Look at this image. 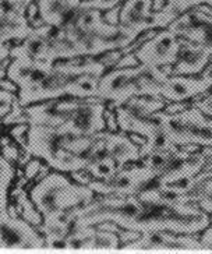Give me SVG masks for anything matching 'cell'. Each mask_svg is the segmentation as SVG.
Returning a JSON list of instances; mask_svg holds the SVG:
<instances>
[{"label":"cell","mask_w":212,"mask_h":254,"mask_svg":"<svg viewBox=\"0 0 212 254\" xmlns=\"http://www.w3.org/2000/svg\"><path fill=\"white\" fill-rule=\"evenodd\" d=\"M119 59L120 52L104 62L88 59V56L54 62L17 56L8 63L7 77L20 90L18 102L21 106L66 95L91 98L98 95L99 75L107 64H113Z\"/></svg>","instance_id":"1"},{"label":"cell","mask_w":212,"mask_h":254,"mask_svg":"<svg viewBox=\"0 0 212 254\" xmlns=\"http://www.w3.org/2000/svg\"><path fill=\"white\" fill-rule=\"evenodd\" d=\"M97 135H80L63 126L31 125L27 130L25 151L45 159L46 164L61 172L85 169L87 155Z\"/></svg>","instance_id":"2"},{"label":"cell","mask_w":212,"mask_h":254,"mask_svg":"<svg viewBox=\"0 0 212 254\" xmlns=\"http://www.w3.org/2000/svg\"><path fill=\"white\" fill-rule=\"evenodd\" d=\"M30 197L44 219L52 221L91 202L92 190L87 185L77 186L60 173H51L38 179Z\"/></svg>","instance_id":"3"},{"label":"cell","mask_w":212,"mask_h":254,"mask_svg":"<svg viewBox=\"0 0 212 254\" xmlns=\"http://www.w3.org/2000/svg\"><path fill=\"white\" fill-rule=\"evenodd\" d=\"M157 116L166 137L174 145L186 150H190V145H212V118L197 106L180 113L157 112Z\"/></svg>","instance_id":"4"},{"label":"cell","mask_w":212,"mask_h":254,"mask_svg":"<svg viewBox=\"0 0 212 254\" xmlns=\"http://www.w3.org/2000/svg\"><path fill=\"white\" fill-rule=\"evenodd\" d=\"M169 30L212 53V6L200 4L186 10L169 24Z\"/></svg>","instance_id":"5"},{"label":"cell","mask_w":212,"mask_h":254,"mask_svg":"<svg viewBox=\"0 0 212 254\" xmlns=\"http://www.w3.org/2000/svg\"><path fill=\"white\" fill-rule=\"evenodd\" d=\"M141 71L143 64L137 67H116L99 81L98 97L113 102L114 106H120L130 98L143 95L140 85Z\"/></svg>","instance_id":"6"},{"label":"cell","mask_w":212,"mask_h":254,"mask_svg":"<svg viewBox=\"0 0 212 254\" xmlns=\"http://www.w3.org/2000/svg\"><path fill=\"white\" fill-rule=\"evenodd\" d=\"M8 208L0 211V249H42L46 247L45 238L35 226L24 218L17 217Z\"/></svg>","instance_id":"7"},{"label":"cell","mask_w":212,"mask_h":254,"mask_svg":"<svg viewBox=\"0 0 212 254\" xmlns=\"http://www.w3.org/2000/svg\"><path fill=\"white\" fill-rule=\"evenodd\" d=\"M182 48V39L169 28L154 34L134 53L141 64L148 67H162L177 60Z\"/></svg>","instance_id":"8"},{"label":"cell","mask_w":212,"mask_h":254,"mask_svg":"<svg viewBox=\"0 0 212 254\" xmlns=\"http://www.w3.org/2000/svg\"><path fill=\"white\" fill-rule=\"evenodd\" d=\"M157 173L144 165L119 171L113 178L107 180L91 179L87 186L92 191H98L102 194L133 195L138 190H141L148 182H151Z\"/></svg>","instance_id":"9"},{"label":"cell","mask_w":212,"mask_h":254,"mask_svg":"<svg viewBox=\"0 0 212 254\" xmlns=\"http://www.w3.org/2000/svg\"><path fill=\"white\" fill-rule=\"evenodd\" d=\"M154 0H126L119 10V24L134 34L154 28Z\"/></svg>","instance_id":"10"},{"label":"cell","mask_w":212,"mask_h":254,"mask_svg":"<svg viewBox=\"0 0 212 254\" xmlns=\"http://www.w3.org/2000/svg\"><path fill=\"white\" fill-rule=\"evenodd\" d=\"M83 0H38V14L41 24L54 28H64L74 18L81 7Z\"/></svg>","instance_id":"11"},{"label":"cell","mask_w":212,"mask_h":254,"mask_svg":"<svg viewBox=\"0 0 212 254\" xmlns=\"http://www.w3.org/2000/svg\"><path fill=\"white\" fill-rule=\"evenodd\" d=\"M133 249H147V250H160V249H196L203 245L197 240L191 239L187 235L173 233L165 231L144 232L140 239L129 245Z\"/></svg>","instance_id":"12"},{"label":"cell","mask_w":212,"mask_h":254,"mask_svg":"<svg viewBox=\"0 0 212 254\" xmlns=\"http://www.w3.org/2000/svg\"><path fill=\"white\" fill-rule=\"evenodd\" d=\"M210 88V85L200 78H189L184 75L176 74L174 77H167L163 81L159 97L169 99V102H183L190 98L200 95Z\"/></svg>","instance_id":"13"},{"label":"cell","mask_w":212,"mask_h":254,"mask_svg":"<svg viewBox=\"0 0 212 254\" xmlns=\"http://www.w3.org/2000/svg\"><path fill=\"white\" fill-rule=\"evenodd\" d=\"M182 39V38H180ZM212 53L203 46L193 44L187 39H182V48L176 60L174 74H197L207 66Z\"/></svg>","instance_id":"14"},{"label":"cell","mask_w":212,"mask_h":254,"mask_svg":"<svg viewBox=\"0 0 212 254\" xmlns=\"http://www.w3.org/2000/svg\"><path fill=\"white\" fill-rule=\"evenodd\" d=\"M109 155L117 162L119 168L124 164L137 161L141 157V150H138L137 144L124 134H105Z\"/></svg>","instance_id":"15"},{"label":"cell","mask_w":212,"mask_h":254,"mask_svg":"<svg viewBox=\"0 0 212 254\" xmlns=\"http://www.w3.org/2000/svg\"><path fill=\"white\" fill-rule=\"evenodd\" d=\"M85 171L91 175L92 179L98 180H107L113 178L116 173L120 171L117 162L114 161L110 155L98 159L95 162H91L85 166Z\"/></svg>","instance_id":"16"},{"label":"cell","mask_w":212,"mask_h":254,"mask_svg":"<svg viewBox=\"0 0 212 254\" xmlns=\"http://www.w3.org/2000/svg\"><path fill=\"white\" fill-rule=\"evenodd\" d=\"M14 179V169L10 161L0 154V211L8 208L7 194L10 185Z\"/></svg>","instance_id":"17"},{"label":"cell","mask_w":212,"mask_h":254,"mask_svg":"<svg viewBox=\"0 0 212 254\" xmlns=\"http://www.w3.org/2000/svg\"><path fill=\"white\" fill-rule=\"evenodd\" d=\"M17 198V212L21 215V218H24L27 222H30L31 225L34 226H39L42 224V214L39 212L38 208L35 207V204L32 202L31 197L28 198L27 194L20 190V194L14 195Z\"/></svg>","instance_id":"18"},{"label":"cell","mask_w":212,"mask_h":254,"mask_svg":"<svg viewBox=\"0 0 212 254\" xmlns=\"http://www.w3.org/2000/svg\"><path fill=\"white\" fill-rule=\"evenodd\" d=\"M17 104H18V99L14 97V92L3 90L0 87V119L7 116Z\"/></svg>","instance_id":"19"},{"label":"cell","mask_w":212,"mask_h":254,"mask_svg":"<svg viewBox=\"0 0 212 254\" xmlns=\"http://www.w3.org/2000/svg\"><path fill=\"white\" fill-rule=\"evenodd\" d=\"M121 1L123 0H83L81 6H84V7H95L105 11V10L117 7Z\"/></svg>","instance_id":"20"},{"label":"cell","mask_w":212,"mask_h":254,"mask_svg":"<svg viewBox=\"0 0 212 254\" xmlns=\"http://www.w3.org/2000/svg\"><path fill=\"white\" fill-rule=\"evenodd\" d=\"M42 164L39 162L38 159H31L30 162H27L24 166V178L27 180H32L34 178H38L39 172L42 171Z\"/></svg>","instance_id":"21"},{"label":"cell","mask_w":212,"mask_h":254,"mask_svg":"<svg viewBox=\"0 0 212 254\" xmlns=\"http://www.w3.org/2000/svg\"><path fill=\"white\" fill-rule=\"evenodd\" d=\"M1 154H3V157L6 158V159H8V161H18V157H20L18 148L15 147V144L10 142L8 138H3Z\"/></svg>","instance_id":"22"},{"label":"cell","mask_w":212,"mask_h":254,"mask_svg":"<svg viewBox=\"0 0 212 254\" xmlns=\"http://www.w3.org/2000/svg\"><path fill=\"white\" fill-rule=\"evenodd\" d=\"M10 51H11L10 44L0 39V78L4 74V67L8 66V62H10V58H11Z\"/></svg>","instance_id":"23"},{"label":"cell","mask_w":212,"mask_h":254,"mask_svg":"<svg viewBox=\"0 0 212 254\" xmlns=\"http://www.w3.org/2000/svg\"><path fill=\"white\" fill-rule=\"evenodd\" d=\"M27 130H28V126L24 125V123H20V125L17 127H14V128L11 130V133H10V134L15 138V141L18 142L20 145H23V148L27 147V142L24 141V133H25Z\"/></svg>","instance_id":"24"},{"label":"cell","mask_w":212,"mask_h":254,"mask_svg":"<svg viewBox=\"0 0 212 254\" xmlns=\"http://www.w3.org/2000/svg\"><path fill=\"white\" fill-rule=\"evenodd\" d=\"M194 106H197L198 109L201 112H204L207 116L212 118V95H210L208 98H205L203 101H198L194 104Z\"/></svg>","instance_id":"25"},{"label":"cell","mask_w":212,"mask_h":254,"mask_svg":"<svg viewBox=\"0 0 212 254\" xmlns=\"http://www.w3.org/2000/svg\"><path fill=\"white\" fill-rule=\"evenodd\" d=\"M0 87H1L3 90L10 91V92H14V91L18 90L17 84H15L14 81H11L10 78H0Z\"/></svg>","instance_id":"26"},{"label":"cell","mask_w":212,"mask_h":254,"mask_svg":"<svg viewBox=\"0 0 212 254\" xmlns=\"http://www.w3.org/2000/svg\"><path fill=\"white\" fill-rule=\"evenodd\" d=\"M200 207H201V209H204L205 212H211L212 214V197L200 198Z\"/></svg>","instance_id":"27"},{"label":"cell","mask_w":212,"mask_h":254,"mask_svg":"<svg viewBox=\"0 0 212 254\" xmlns=\"http://www.w3.org/2000/svg\"><path fill=\"white\" fill-rule=\"evenodd\" d=\"M201 78L204 80L210 87L212 85V64L210 66V67H207V70H205L204 73H203V75H201Z\"/></svg>","instance_id":"28"},{"label":"cell","mask_w":212,"mask_h":254,"mask_svg":"<svg viewBox=\"0 0 212 254\" xmlns=\"http://www.w3.org/2000/svg\"><path fill=\"white\" fill-rule=\"evenodd\" d=\"M201 245H203V246H212V229L205 233L204 239L201 242Z\"/></svg>","instance_id":"29"},{"label":"cell","mask_w":212,"mask_h":254,"mask_svg":"<svg viewBox=\"0 0 212 254\" xmlns=\"http://www.w3.org/2000/svg\"><path fill=\"white\" fill-rule=\"evenodd\" d=\"M18 1H21V3H24L27 7H30L31 4H32V0H18Z\"/></svg>","instance_id":"30"}]
</instances>
